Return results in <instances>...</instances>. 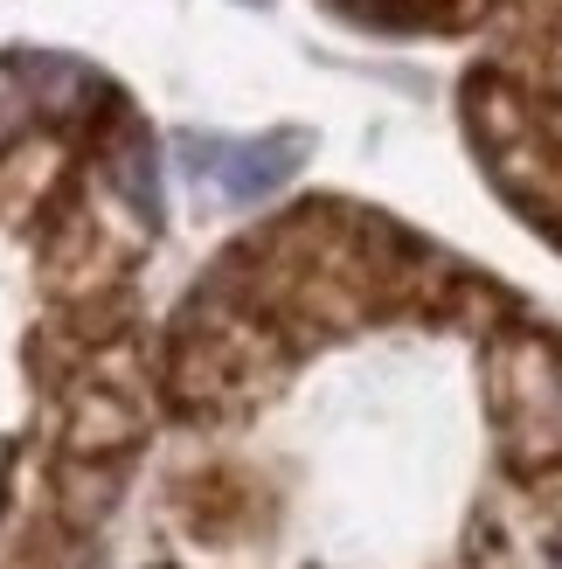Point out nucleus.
I'll list each match as a JSON object with an SVG mask.
<instances>
[{"label":"nucleus","instance_id":"nucleus-1","mask_svg":"<svg viewBox=\"0 0 562 569\" xmlns=\"http://www.w3.org/2000/svg\"><path fill=\"white\" fill-rule=\"evenodd\" d=\"M188 167L215 174V188L230 202H264V194H278L305 167V132H271V139H243V147H202L194 139Z\"/></svg>","mask_w":562,"mask_h":569},{"label":"nucleus","instance_id":"nucleus-2","mask_svg":"<svg viewBox=\"0 0 562 569\" xmlns=\"http://www.w3.org/2000/svg\"><path fill=\"white\" fill-rule=\"evenodd\" d=\"M341 21L369 36H465L514 8V0H327Z\"/></svg>","mask_w":562,"mask_h":569}]
</instances>
